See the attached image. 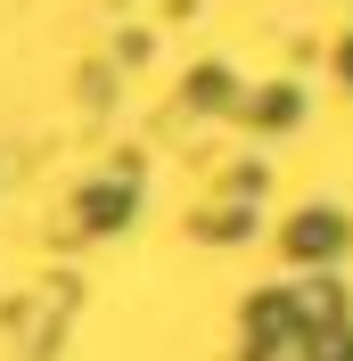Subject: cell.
I'll use <instances>...</instances> for the list:
<instances>
[{
  "label": "cell",
  "mask_w": 353,
  "mask_h": 361,
  "mask_svg": "<svg viewBox=\"0 0 353 361\" xmlns=\"http://www.w3.org/2000/svg\"><path fill=\"white\" fill-rule=\"evenodd\" d=\"M337 238H345V222H337V214H304V222L287 230V247H296V255H329Z\"/></svg>",
  "instance_id": "obj_1"
},
{
  "label": "cell",
  "mask_w": 353,
  "mask_h": 361,
  "mask_svg": "<svg viewBox=\"0 0 353 361\" xmlns=\"http://www.w3.org/2000/svg\"><path fill=\"white\" fill-rule=\"evenodd\" d=\"M115 214H132V189H90V230H107Z\"/></svg>",
  "instance_id": "obj_2"
}]
</instances>
